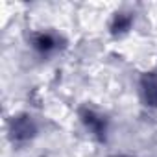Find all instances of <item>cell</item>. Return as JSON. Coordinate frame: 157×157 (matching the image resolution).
<instances>
[{"mask_svg": "<svg viewBox=\"0 0 157 157\" xmlns=\"http://www.w3.org/2000/svg\"><path fill=\"white\" fill-rule=\"evenodd\" d=\"M82 120H83V124L87 126V129H89L93 135H96L98 139H104V137H105V131H107L105 117L98 115L96 111L83 109V111H82Z\"/></svg>", "mask_w": 157, "mask_h": 157, "instance_id": "cell-1", "label": "cell"}, {"mask_svg": "<svg viewBox=\"0 0 157 157\" xmlns=\"http://www.w3.org/2000/svg\"><path fill=\"white\" fill-rule=\"evenodd\" d=\"M33 133H35V126H33V120L30 117H19L13 120L11 135L15 140H26V139L33 137Z\"/></svg>", "mask_w": 157, "mask_h": 157, "instance_id": "cell-2", "label": "cell"}, {"mask_svg": "<svg viewBox=\"0 0 157 157\" xmlns=\"http://www.w3.org/2000/svg\"><path fill=\"white\" fill-rule=\"evenodd\" d=\"M140 93L148 105H157V72H150L140 80Z\"/></svg>", "mask_w": 157, "mask_h": 157, "instance_id": "cell-3", "label": "cell"}, {"mask_svg": "<svg viewBox=\"0 0 157 157\" xmlns=\"http://www.w3.org/2000/svg\"><path fill=\"white\" fill-rule=\"evenodd\" d=\"M57 46H59V41H57V37L52 35V33H37V35L33 37V48L39 50V52L48 54V52H52V50H57Z\"/></svg>", "mask_w": 157, "mask_h": 157, "instance_id": "cell-4", "label": "cell"}, {"mask_svg": "<svg viewBox=\"0 0 157 157\" xmlns=\"http://www.w3.org/2000/svg\"><path fill=\"white\" fill-rule=\"evenodd\" d=\"M129 26H131V17L126 13H117V17L113 19L111 30H113V33H124L129 30Z\"/></svg>", "mask_w": 157, "mask_h": 157, "instance_id": "cell-5", "label": "cell"}]
</instances>
